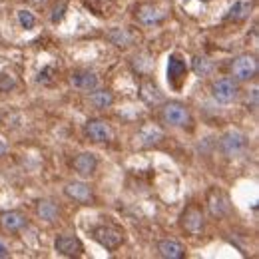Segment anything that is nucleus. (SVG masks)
<instances>
[{"label": "nucleus", "instance_id": "412c9836", "mask_svg": "<svg viewBox=\"0 0 259 259\" xmlns=\"http://www.w3.org/2000/svg\"><path fill=\"white\" fill-rule=\"evenodd\" d=\"M108 40L118 48H126L134 42V34L130 32L128 28H114L112 32L108 34Z\"/></svg>", "mask_w": 259, "mask_h": 259}, {"label": "nucleus", "instance_id": "a878e982", "mask_svg": "<svg viewBox=\"0 0 259 259\" xmlns=\"http://www.w3.org/2000/svg\"><path fill=\"white\" fill-rule=\"evenodd\" d=\"M16 86V80L8 74H0V92H10Z\"/></svg>", "mask_w": 259, "mask_h": 259}, {"label": "nucleus", "instance_id": "ddd939ff", "mask_svg": "<svg viewBox=\"0 0 259 259\" xmlns=\"http://www.w3.org/2000/svg\"><path fill=\"white\" fill-rule=\"evenodd\" d=\"M96 167H98V158L92 152H84V154L76 156V160H74V169H76L78 176H82V178L94 176Z\"/></svg>", "mask_w": 259, "mask_h": 259}, {"label": "nucleus", "instance_id": "a211bd4d", "mask_svg": "<svg viewBox=\"0 0 259 259\" xmlns=\"http://www.w3.org/2000/svg\"><path fill=\"white\" fill-rule=\"evenodd\" d=\"M136 16H138V20H140L142 24H146V26L156 24V22H160V20L163 18L162 12H160L156 6H152V4H144V6H140L138 12H136Z\"/></svg>", "mask_w": 259, "mask_h": 259}, {"label": "nucleus", "instance_id": "b1692460", "mask_svg": "<svg viewBox=\"0 0 259 259\" xmlns=\"http://www.w3.org/2000/svg\"><path fill=\"white\" fill-rule=\"evenodd\" d=\"M16 16H18V22H20V26L22 28H26V30H32L34 26H36V18H34V14L30 10H18L16 12Z\"/></svg>", "mask_w": 259, "mask_h": 259}, {"label": "nucleus", "instance_id": "bb28decb", "mask_svg": "<svg viewBox=\"0 0 259 259\" xmlns=\"http://www.w3.org/2000/svg\"><path fill=\"white\" fill-rule=\"evenodd\" d=\"M50 74H54V68H52V66L44 68V70L38 74V82H50V80H52V76H50Z\"/></svg>", "mask_w": 259, "mask_h": 259}, {"label": "nucleus", "instance_id": "6ab92c4d", "mask_svg": "<svg viewBox=\"0 0 259 259\" xmlns=\"http://www.w3.org/2000/svg\"><path fill=\"white\" fill-rule=\"evenodd\" d=\"M142 92H140V96L144 102H148V104H160L163 100L162 92H160V88L152 82V80H146L144 84H142V88H140Z\"/></svg>", "mask_w": 259, "mask_h": 259}, {"label": "nucleus", "instance_id": "f8f14e48", "mask_svg": "<svg viewBox=\"0 0 259 259\" xmlns=\"http://www.w3.org/2000/svg\"><path fill=\"white\" fill-rule=\"evenodd\" d=\"M64 194L68 195L70 199L78 201V203H90V201L94 199L92 188H90L88 184H84V182H70V184H66Z\"/></svg>", "mask_w": 259, "mask_h": 259}, {"label": "nucleus", "instance_id": "dca6fc26", "mask_svg": "<svg viewBox=\"0 0 259 259\" xmlns=\"http://www.w3.org/2000/svg\"><path fill=\"white\" fill-rule=\"evenodd\" d=\"M158 251L165 259H182L186 255L184 245L178 243V241H174V239H163V241H160L158 243Z\"/></svg>", "mask_w": 259, "mask_h": 259}, {"label": "nucleus", "instance_id": "cd10ccee", "mask_svg": "<svg viewBox=\"0 0 259 259\" xmlns=\"http://www.w3.org/2000/svg\"><path fill=\"white\" fill-rule=\"evenodd\" d=\"M8 255H10V253H8V247L0 241V257H8Z\"/></svg>", "mask_w": 259, "mask_h": 259}, {"label": "nucleus", "instance_id": "39448f33", "mask_svg": "<svg viewBox=\"0 0 259 259\" xmlns=\"http://www.w3.org/2000/svg\"><path fill=\"white\" fill-rule=\"evenodd\" d=\"M180 224H182V229H184L186 233H190V235H199V233L203 231V227H205V220H203L201 207L195 205V203L188 205L186 211L182 213Z\"/></svg>", "mask_w": 259, "mask_h": 259}, {"label": "nucleus", "instance_id": "aec40b11", "mask_svg": "<svg viewBox=\"0 0 259 259\" xmlns=\"http://www.w3.org/2000/svg\"><path fill=\"white\" fill-rule=\"evenodd\" d=\"M90 104L98 108V110H106V108H110L112 104H114V94L110 92V90H92V94H90Z\"/></svg>", "mask_w": 259, "mask_h": 259}, {"label": "nucleus", "instance_id": "7c9ffc66", "mask_svg": "<svg viewBox=\"0 0 259 259\" xmlns=\"http://www.w3.org/2000/svg\"><path fill=\"white\" fill-rule=\"evenodd\" d=\"M199 2H211V0H199Z\"/></svg>", "mask_w": 259, "mask_h": 259}, {"label": "nucleus", "instance_id": "393cba45", "mask_svg": "<svg viewBox=\"0 0 259 259\" xmlns=\"http://www.w3.org/2000/svg\"><path fill=\"white\" fill-rule=\"evenodd\" d=\"M66 8H68V0H60L54 8H52V16H50V20L54 22V24H58L62 18H64V12Z\"/></svg>", "mask_w": 259, "mask_h": 259}, {"label": "nucleus", "instance_id": "9b49d317", "mask_svg": "<svg viewBox=\"0 0 259 259\" xmlns=\"http://www.w3.org/2000/svg\"><path fill=\"white\" fill-rule=\"evenodd\" d=\"M70 84L80 92H92L98 88V76L90 70H76L70 74Z\"/></svg>", "mask_w": 259, "mask_h": 259}, {"label": "nucleus", "instance_id": "f257e3e1", "mask_svg": "<svg viewBox=\"0 0 259 259\" xmlns=\"http://www.w3.org/2000/svg\"><path fill=\"white\" fill-rule=\"evenodd\" d=\"M162 120L163 124H167V126L184 128V126L190 124L192 114H190L186 104H182V102H167L162 108Z\"/></svg>", "mask_w": 259, "mask_h": 259}, {"label": "nucleus", "instance_id": "4be33fe9", "mask_svg": "<svg viewBox=\"0 0 259 259\" xmlns=\"http://www.w3.org/2000/svg\"><path fill=\"white\" fill-rule=\"evenodd\" d=\"M162 138H163L162 130L156 128V126H146V128L140 132V140H142L144 146H154V144H158Z\"/></svg>", "mask_w": 259, "mask_h": 259}, {"label": "nucleus", "instance_id": "f3484780", "mask_svg": "<svg viewBox=\"0 0 259 259\" xmlns=\"http://www.w3.org/2000/svg\"><path fill=\"white\" fill-rule=\"evenodd\" d=\"M36 213H38L40 220L52 224V222L58 218L60 209H58V205H56L54 201H50V199H40V201L36 203Z\"/></svg>", "mask_w": 259, "mask_h": 259}, {"label": "nucleus", "instance_id": "9d476101", "mask_svg": "<svg viewBox=\"0 0 259 259\" xmlns=\"http://www.w3.org/2000/svg\"><path fill=\"white\" fill-rule=\"evenodd\" d=\"M84 130H86V136L92 142H98V144H108L114 136V132H112L110 124L106 120H88Z\"/></svg>", "mask_w": 259, "mask_h": 259}, {"label": "nucleus", "instance_id": "7ed1b4c3", "mask_svg": "<svg viewBox=\"0 0 259 259\" xmlns=\"http://www.w3.org/2000/svg\"><path fill=\"white\" fill-rule=\"evenodd\" d=\"M257 68H259L257 58H255L253 54H241V56H237V58L233 60V64H231V74L235 76V80L245 82V80L255 78Z\"/></svg>", "mask_w": 259, "mask_h": 259}, {"label": "nucleus", "instance_id": "1a4fd4ad", "mask_svg": "<svg viewBox=\"0 0 259 259\" xmlns=\"http://www.w3.org/2000/svg\"><path fill=\"white\" fill-rule=\"evenodd\" d=\"M54 249H56L60 255H64V257H78V255L84 253L82 241H80L78 237H74V235H60V237H56Z\"/></svg>", "mask_w": 259, "mask_h": 259}, {"label": "nucleus", "instance_id": "4468645a", "mask_svg": "<svg viewBox=\"0 0 259 259\" xmlns=\"http://www.w3.org/2000/svg\"><path fill=\"white\" fill-rule=\"evenodd\" d=\"M251 8H253V2H251V0H235V2H233V6L229 8V12L226 14V20L241 22V20L249 18Z\"/></svg>", "mask_w": 259, "mask_h": 259}, {"label": "nucleus", "instance_id": "0eeeda50", "mask_svg": "<svg viewBox=\"0 0 259 259\" xmlns=\"http://www.w3.org/2000/svg\"><path fill=\"white\" fill-rule=\"evenodd\" d=\"M211 96L222 104H229L239 96V84L233 78H222L218 82H213L211 86Z\"/></svg>", "mask_w": 259, "mask_h": 259}, {"label": "nucleus", "instance_id": "6e6552de", "mask_svg": "<svg viewBox=\"0 0 259 259\" xmlns=\"http://www.w3.org/2000/svg\"><path fill=\"white\" fill-rule=\"evenodd\" d=\"M207 209H209V213L213 218H226L227 213L231 211L227 195L222 190H218V188H211L207 192Z\"/></svg>", "mask_w": 259, "mask_h": 259}, {"label": "nucleus", "instance_id": "5701e85b", "mask_svg": "<svg viewBox=\"0 0 259 259\" xmlns=\"http://www.w3.org/2000/svg\"><path fill=\"white\" fill-rule=\"evenodd\" d=\"M192 68H194L195 76L203 78V76H209V74L213 72V62H211L207 56H195Z\"/></svg>", "mask_w": 259, "mask_h": 259}, {"label": "nucleus", "instance_id": "2eb2a0df", "mask_svg": "<svg viewBox=\"0 0 259 259\" xmlns=\"http://www.w3.org/2000/svg\"><path fill=\"white\" fill-rule=\"evenodd\" d=\"M26 215L20 213V211H4L0 215V226L4 227L6 231H18L26 226Z\"/></svg>", "mask_w": 259, "mask_h": 259}, {"label": "nucleus", "instance_id": "f03ea898", "mask_svg": "<svg viewBox=\"0 0 259 259\" xmlns=\"http://www.w3.org/2000/svg\"><path fill=\"white\" fill-rule=\"evenodd\" d=\"M92 237L108 251L118 249L124 243V231L116 226H98L92 229Z\"/></svg>", "mask_w": 259, "mask_h": 259}, {"label": "nucleus", "instance_id": "c85d7f7f", "mask_svg": "<svg viewBox=\"0 0 259 259\" xmlns=\"http://www.w3.org/2000/svg\"><path fill=\"white\" fill-rule=\"evenodd\" d=\"M4 154H6V146L0 142V156H4Z\"/></svg>", "mask_w": 259, "mask_h": 259}, {"label": "nucleus", "instance_id": "20e7f679", "mask_svg": "<svg viewBox=\"0 0 259 259\" xmlns=\"http://www.w3.org/2000/svg\"><path fill=\"white\" fill-rule=\"evenodd\" d=\"M245 146H247V138L239 130H227L220 140V150L227 158H233V156L241 154L245 150Z\"/></svg>", "mask_w": 259, "mask_h": 259}, {"label": "nucleus", "instance_id": "423d86ee", "mask_svg": "<svg viewBox=\"0 0 259 259\" xmlns=\"http://www.w3.org/2000/svg\"><path fill=\"white\" fill-rule=\"evenodd\" d=\"M188 76V64L180 54H169L167 58V82L171 88L180 90Z\"/></svg>", "mask_w": 259, "mask_h": 259}, {"label": "nucleus", "instance_id": "c756f323", "mask_svg": "<svg viewBox=\"0 0 259 259\" xmlns=\"http://www.w3.org/2000/svg\"><path fill=\"white\" fill-rule=\"evenodd\" d=\"M32 2H36V4H42V2H46V0H32Z\"/></svg>", "mask_w": 259, "mask_h": 259}]
</instances>
